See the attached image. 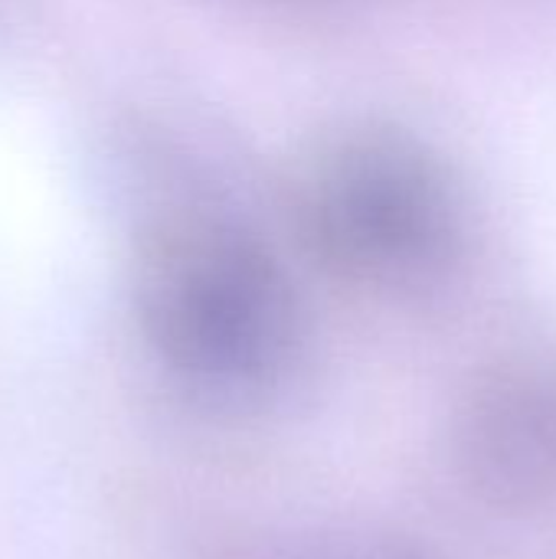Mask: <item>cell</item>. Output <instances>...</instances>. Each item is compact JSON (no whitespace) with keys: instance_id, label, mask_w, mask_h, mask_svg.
<instances>
[{"instance_id":"6da1fadb","label":"cell","mask_w":556,"mask_h":559,"mask_svg":"<svg viewBox=\"0 0 556 559\" xmlns=\"http://www.w3.org/2000/svg\"><path fill=\"white\" fill-rule=\"evenodd\" d=\"M459 462L469 485L498 504L556 495V377L488 386L459 426Z\"/></svg>"},{"instance_id":"7a4b0ae2","label":"cell","mask_w":556,"mask_h":559,"mask_svg":"<svg viewBox=\"0 0 556 559\" xmlns=\"http://www.w3.org/2000/svg\"><path fill=\"white\" fill-rule=\"evenodd\" d=\"M357 559H419V557H413V554H400V550H380V554H367V557H357Z\"/></svg>"}]
</instances>
